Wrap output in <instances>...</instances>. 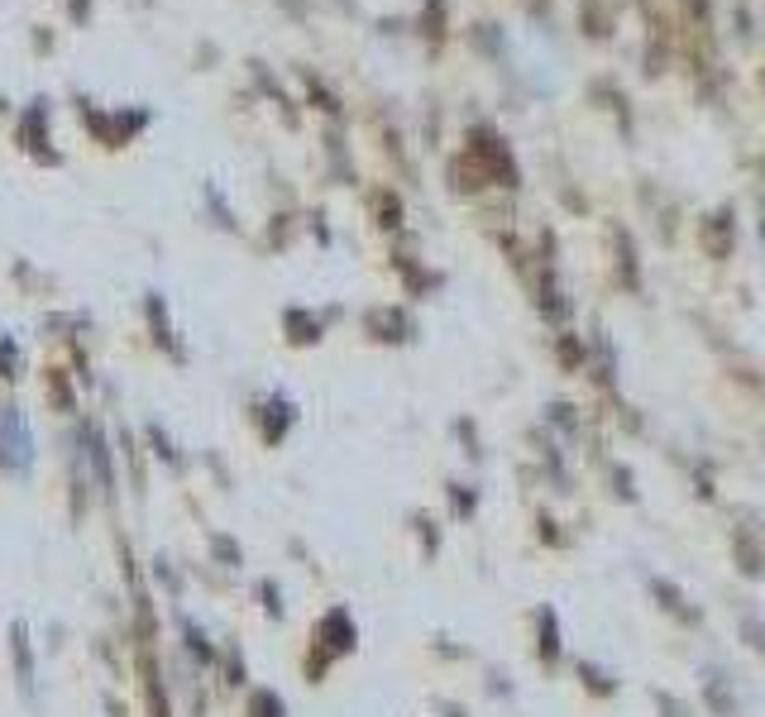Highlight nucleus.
Segmentation results:
<instances>
[{
	"label": "nucleus",
	"mask_w": 765,
	"mask_h": 717,
	"mask_svg": "<svg viewBox=\"0 0 765 717\" xmlns=\"http://www.w3.org/2000/svg\"><path fill=\"white\" fill-rule=\"evenodd\" d=\"M182 636H187V651L197 655L201 665H211V660H216V651L206 646V636H201V627L192 622V617H182Z\"/></svg>",
	"instance_id": "6"
},
{
	"label": "nucleus",
	"mask_w": 765,
	"mask_h": 717,
	"mask_svg": "<svg viewBox=\"0 0 765 717\" xmlns=\"http://www.w3.org/2000/svg\"><path fill=\"white\" fill-rule=\"evenodd\" d=\"M0 373H5V378H20V373H15V354H10L5 340H0Z\"/></svg>",
	"instance_id": "11"
},
{
	"label": "nucleus",
	"mask_w": 765,
	"mask_h": 717,
	"mask_svg": "<svg viewBox=\"0 0 765 717\" xmlns=\"http://www.w3.org/2000/svg\"><path fill=\"white\" fill-rule=\"evenodd\" d=\"M259 598H263V608L273 612V617H283V603H278V584H259Z\"/></svg>",
	"instance_id": "9"
},
{
	"label": "nucleus",
	"mask_w": 765,
	"mask_h": 717,
	"mask_svg": "<svg viewBox=\"0 0 765 717\" xmlns=\"http://www.w3.org/2000/svg\"><path fill=\"white\" fill-rule=\"evenodd\" d=\"M10 655H15V679H20L24 694H34V651H29V631L24 622L10 627Z\"/></svg>",
	"instance_id": "4"
},
{
	"label": "nucleus",
	"mask_w": 765,
	"mask_h": 717,
	"mask_svg": "<svg viewBox=\"0 0 765 717\" xmlns=\"http://www.w3.org/2000/svg\"><path fill=\"white\" fill-rule=\"evenodd\" d=\"M249 717H283V698L273 694V689H254V698H249Z\"/></svg>",
	"instance_id": "7"
},
{
	"label": "nucleus",
	"mask_w": 765,
	"mask_h": 717,
	"mask_svg": "<svg viewBox=\"0 0 765 717\" xmlns=\"http://www.w3.org/2000/svg\"><path fill=\"white\" fill-rule=\"evenodd\" d=\"M211 550H216V555H220V560H225L230 569L240 565V545L230 541V536H216V541H211Z\"/></svg>",
	"instance_id": "8"
},
{
	"label": "nucleus",
	"mask_w": 765,
	"mask_h": 717,
	"mask_svg": "<svg viewBox=\"0 0 765 717\" xmlns=\"http://www.w3.org/2000/svg\"><path fill=\"white\" fill-rule=\"evenodd\" d=\"M34 450H29V431H24V416L0 402V469L5 474H29Z\"/></svg>",
	"instance_id": "1"
},
{
	"label": "nucleus",
	"mask_w": 765,
	"mask_h": 717,
	"mask_svg": "<svg viewBox=\"0 0 765 717\" xmlns=\"http://www.w3.org/2000/svg\"><path fill=\"white\" fill-rule=\"evenodd\" d=\"M354 641H359V631H354L350 612H345V608H330L326 622H321V651L335 660V655H350Z\"/></svg>",
	"instance_id": "2"
},
{
	"label": "nucleus",
	"mask_w": 765,
	"mask_h": 717,
	"mask_svg": "<svg viewBox=\"0 0 765 717\" xmlns=\"http://www.w3.org/2000/svg\"><path fill=\"white\" fill-rule=\"evenodd\" d=\"M153 445H158V455H163V459H168V464H177V450H173V445H168V435H163V431H158V426H153Z\"/></svg>",
	"instance_id": "10"
},
{
	"label": "nucleus",
	"mask_w": 765,
	"mask_h": 717,
	"mask_svg": "<svg viewBox=\"0 0 765 717\" xmlns=\"http://www.w3.org/2000/svg\"><path fill=\"white\" fill-rule=\"evenodd\" d=\"M259 421H263V440H268V445H278V440L287 435V426L297 421V412L287 407L283 397H273V402H268V407L259 412Z\"/></svg>",
	"instance_id": "5"
},
{
	"label": "nucleus",
	"mask_w": 765,
	"mask_h": 717,
	"mask_svg": "<svg viewBox=\"0 0 765 717\" xmlns=\"http://www.w3.org/2000/svg\"><path fill=\"white\" fill-rule=\"evenodd\" d=\"M87 455H91V474H96V493L110 498L115 493V464H110V450H106V435L101 431H87Z\"/></svg>",
	"instance_id": "3"
}]
</instances>
